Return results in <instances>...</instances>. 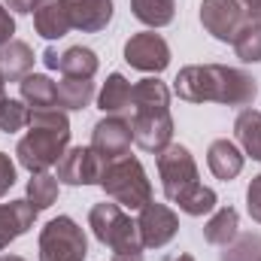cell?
<instances>
[{
    "mask_svg": "<svg viewBox=\"0 0 261 261\" xmlns=\"http://www.w3.org/2000/svg\"><path fill=\"white\" fill-rule=\"evenodd\" d=\"M173 94L189 103H228V107H249L258 97V82L225 64H192L182 67L173 79Z\"/></svg>",
    "mask_w": 261,
    "mask_h": 261,
    "instance_id": "1",
    "label": "cell"
},
{
    "mask_svg": "<svg viewBox=\"0 0 261 261\" xmlns=\"http://www.w3.org/2000/svg\"><path fill=\"white\" fill-rule=\"evenodd\" d=\"M130 134H134V143L146 152H161L170 146L173 140V116H170V88L149 76V79H140L130 91Z\"/></svg>",
    "mask_w": 261,
    "mask_h": 261,
    "instance_id": "2",
    "label": "cell"
},
{
    "mask_svg": "<svg viewBox=\"0 0 261 261\" xmlns=\"http://www.w3.org/2000/svg\"><path fill=\"white\" fill-rule=\"evenodd\" d=\"M70 146V119L61 107H43L31 110L28 134L18 140L15 155L18 164L31 173H46L52 164L61 161Z\"/></svg>",
    "mask_w": 261,
    "mask_h": 261,
    "instance_id": "3",
    "label": "cell"
},
{
    "mask_svg": "<svg viewBox=\"0 0 261 261\" xmlns=\"http://www.w3.org/2000/svg\"><path fill=\"white\" fill-rule=\"evenodd\" d=\"M158 176H161L167 200H173L186 216H203V213L216 210L219 197L213 189L200 186L197 164L186 146L170 143L167 149L158 152Z\"/></svg>",
    "mask_w": 261,
    "mask_h": 261,
    "instance_id": "4",
    "label": "cell"
},
{
    "mask_svg": "<svg viewBox=\"0 0 261 261\" xmlns=\"http://www.w3.org/2000/svg\"><path fill=\"white\" fill-rule=\"evenodd\" d=\"M88 228H91V234H94L103 246H110V249H113V255L143 252L137 222L130 219L128 213L116 203V200L94 203V206H91V213H88Z\"/></svg>",
    "mask_w": 261,
    "mask_h": 261,
    "instance_id": "5",
    "label": "cell"
},
{
    "mask_svg": "<svg viewBox=\"0 0 261 261\" xmlns=\"http://www.w3.org/2000/svg\"><path fill=\"white\" fill-rule=\"evenodd\" d=\"M100 189L119 206H128V210H143L152 200V182H149L143 164L137 158H130V155H122V158L107 164Z\"/></svg>",
    "mask_w": 261,
    "mask_h": 261,
    "instance_id": "6",
    "label": "cell"
},
{
    "mask_svg": "<svg viewBox=\"0 0 261 261\" xmlns=\"http://www.w3.org/2000/svg\"><path fill=\"white\" fill-rule=\"evenodd\" d=\"M85 255H88L85 231L70 216L46 222V228L40 231V261H85Z\"/></svg>",
    "mask_w": 261,
    "mask_h": 261,
    "instance_id": "7",
    "label": "cell"
},
{
    "mask_svg": "<svg viewBox=\"0 0 261 261\" xmlns=\"http://www.w3.org/2000/svg\"><path fill=\"white\" fill-rule=\"evenodd\" d=\"M107 173V161L91 146H73L67 149L58 161V182L67 186H100Z\"/></svg>",
    "mask_w": 261,
    "mask_h": 261,
    "instance_id": "8",
    "label": "cell"
},
{
    "mask_svg": "<svg viewBox=\"0 0 261 261\" xmlns=\"http://www.w3.org/2000/svg\"><path fill=\"white\" fill-rule=\"evenodd\" d=\"M200 24L219 43H234L237 31L246 24V9L240 0H203L200 3Z\"/></svg>",
    "mask_w": 261,
    "mask_h": 261,
    "instance_id": "9",
    "label": "cell"
},
{
    "mask_svg": "<svg viewBox=\"0 0 261 261\" xmlns=\"http://www.w3.org/2000/svg\"><path fill=\"white\" fill-rule=\"evenodd\" d=\"M137 231H140L143 249H161V246H167V243L176 237V231H179V216H176L167 203L149 200V203L140 210Z\"/></svg>",
    "mask_w": 261,
    "mask_h": 261,
    "instance_id": "10",
    "label": "cell"
},
{
    "mask_svg": "<svg viewBox=\"0 0 261 261\" xmlns=\"http://www.w3.org/2000/svg\"><path fill=\"white\" fill-rule=\"evenodd\" d=\"M125 61L134 70H143V73H161V70H167V64H170V46L155 31L134 34L128 43H125Z\"/></svg>",
    "mask_w": 261,
    "mask_h": 261,
    "instance_id": "11",
    "label": "cell"
},
{
    "mask_svg": "<svg viewBox=\"0 0 261 261\" xmlns=\"http://www.w3.org/2000/svg\"><path fill=\"white\" fill-rule=\"evenodd\" d=\"M130 143H134V134H130V122L122 116H107L100 119L94 130H91V149L110 164L122 155L130 152Z\"/></svg>",
    "mask_w": 261,
    "mask_h": 261,
    "instance_id": "12",
    "label": "cell"
},
{
    "mask_svg": "<svg viewBox=\"0 0 261 261\" xmlns=\"http://www.w3.org/2000/svg\"><path fill=\"white\" fill-rule=\"evenodd\" d=\"M70 24L82 34H97L113 18V0H67Z\"/></svg>",
    "mask_w": 261,
    "mask_h": 261,
    "instance_id": "13",
    "label": "cell"
},
{
    "mask_svg": "<svg viewBox=\"0 0 261 261\" xmlns=\"http://www.w3.org/2000/svg\"><path fill=\"white\" fill-rule=\"evenodd\" d=\"M37 210L31 206V200H9L0 203V249H6L12 240H18L21 234H28L34 228Z\"/></svg>",
    "mask_w": 261,
    "mask_h": 261,
    "instance_id": "14",
    "label": "cell"
},
{
    "mask_svg": "<svg viewBox=\"0 0 261 261\" xmlns=\"http://www.w3.org/2000/svg\"><path fill=\"white\" fill-rule=\"evenodd\" d=\"M34 28L46 40H61L73 28L70 12H67V0H40L34 6Z\"/></svg>",
    "mask_w": 261,
    "mask_h": 261,
    "instance_id": "15",
    "label": "cell"
},
{
    "mask_svg": "<svg viewBox=\"0 0 261 261\" xmlns=\"http://www.w3.org/2000/svg\"><path fill=\"white\" fill-rule=\"evenodd\" d=\"M206 164H210V170H213L216 179L231 182L243 170V152L231 140H213L210 149H206Z\"/></svg>",
    "mask_w": 261,
    "mask_h": 261,
    "instance_id": "16",
    "label": "cell"
},
{
    "mask_svg": "<svg viewBox=\"0 0 261 261\" xmlns=\"http://www.w3.org/2000/svg\"><path fill=\"white\" fill-rule=\"evenodd\" d=\"M130 91H134V85H130L122 73H110V79L103 82V88H100V94H97V107H100L107 116L130 119V107H134Z\"/></svg>",
    "mask_w": 261,
    "mask_h": 261,
    "instance_id": "17",
    "label": "cell"
},
{
    "mask_svg": "<svg viewBox=\"0 0 261 261\" xmlns=\"http://www.w3.org/2000/svg\"><path fill=\"white\" fill-rule=\"evenodd\" d=\"M34 67V49L21 40H9L0 46V76L6 82H21Z\"/></svg>",
    "mask_w": 261,
    "mask_h": 261,
    "instance_id": "18",
    "label": "cell"
},
{
    "mask_svg": "<svg viewBox=\"0 0 261 261\" xmlns=\"http://www.w3.org/2000/svg\"><path fill=\"white\" fill-rule=\"evenodd\" d=\"M18 91H21V100L31 107V110H43V107H58V88L49 76L43 73H28L21 82H18Z\"/></svg>",
    "mask_w": 261,
    "mask_h": 261,
    "instance_id": "19",
    "label": "cell"
},
{
    "mask_svg": "<svg viewBox=\"0 0 261 261\" xmlns=\"http://www.w3.org/2000/svg\"><path fill=\"white\" fill-rule=\"evenodd\" d=\"M237 228H240V216L234 206H219L210 222L203 225V240L213 243V246H228L234 237H237Z\"/></svg>",
    "mask_w": 261,
    "mask_h": 261,
    "instance_id": "20",
    "label": "cell"
},
{
    "mask_svg": "<svg viewBox=\"0 0 261 261\" xmlns=\"http://www.w3.org/2000/svg\"><path fill=\"white\" fill-rule=\"evenodd\" d=\"M55 88H58V107L61 110H85L94 100V82L91 79L64 76L61 82H55Z\"/></svg>",
    "mask_w": 261,
    "mask_h": 261,
    "instance_id": "21",
    "label": "cell"
},
{
    "mask_svg": "<svg viewBox=\"0 0 261 261\" xmlns=\"http://www.w3.org/2000/svg\"><path fill=\"white\" fill-rule=\"evenodd\" d=\"M234 134L243 146V152L252 158V161H261V113L258 110H243L234 122Z\"/></svg>",
    "mask_w": 261,
    "mask_h": 261,
    "instance_id": "22",
    "label": "cell"
},
{
    "mask_svg": "<svg viewBox=\"0 0 261 261\" xmlns=\"http://www.w3.org/2000/svg\"><path fill=\"white\" fill-rule=\"evenodd\" d=\"M58 70L73 79H91L97 73V55L85 46H70L58 58Z\"/></svg>",
    "mask_w": 261,
    "mask_h": 261,
    "instance_id": "23",
    "label": "cell"
},
{
    "mask_svg": "<svg viewBox=\"0 0 261 261\" xmlns=\"http://www.w3.org/2000/svg\"><path fill=\"white\" fill-rule=\"evenodd\" d=\"M130 12L137 21H143L149 28H164L173 21L176 0H130Z\"/></svg>",
    "mask_w": 261,
    "mask_h": 261,
    "instance_id": "24",
    "label": "cell"
},
{
    "mask_svg": "<svg viewBox=\"0 0 261 261\" xmlns=\"http://www.w3.org/2000/svg\"><path fill=\"white\" fill-rule=\"evenodd\" d=\"M28 200H31V206H34L37 213H40V210H49V206L58 200V176H52V173H31Z\"/></svg>",
    "mask_w": 261,
    "mask_h": 261,
    "instance_id": "25",
    "label": "cell"
},
{
    "mask_svg": "<svg viewBox=\"0 0 261 261\" xmlns=\"http://www.w3.org/2000/svg\"><path fill=\"white\" fill-rule=\"evenodd\" d=\"M231 46H234V52H237L240 61H246V64H258L261 61V24H255V21L246 18V24L237 31V37H234Z\"/></svg>",
    "mask_w": 261,
    "mask_h": 261,
    "instance_id": "26",
    "label": "cell"
},
{
    "mask_svg": "<svg viewBox=\"0 0 261 261\" xmlns=\"http://www.w3.org/2000/svg\"><path fill=\"white\" fill-rule=\"evenodd\" d=\"M31 122V107L24 100H12V97H3L0 100V130L6 134H15Z\"/></svg>",
    "mask_w": 261,
    "mask_h": 261,
    "instance_id": "27",
    "label": "cell"
},
{
    "mask_svg": "<svg viewBox=\"0 0 261 261\" xmlns=\"http://www.w3.org/2000/svg\"><path fill=\"white\" fill-rule=\"evenodd\" d=\"M222 261H261V237L258 234L234 237V240L225 246Z\"/></svg>",
    "mask_w": 261,
    "mask_h": 261,
    "instance_id": "28",
    "label": "cell"
},
{
    "mask_svg": "<svg viewBox=\"0 0 261 261\" xmlns=\"http://www.w3.org/2000/svg\"><path fill=\"white\" fill-rule=\"evenodd\" d=\"M246 210H249L252 222L261 225V173L252 176V182H249V189H246Z\"/></svg>",
    "mask_w": 261,
    "mask_h": 261,
    "instance_id": "29",
    "label": "cell"
},
{
    "mask_svg": "<svg viewBox=\"0 0 261 261\" xmlns=\"http://www.w3.org/2000/svg\"><path fill=\"white\" fill-rule=\"evenodd\" d=\"M15 186V164L6 152H0V197Z\"/></svg>",
    "mask_w": 261,
    "mask_h": 261,
    "instance_id": "30",
    "label": "cell"
},
{
    "mask_svg": "<svg viewBox=\"0 0 261 261\" xmlns=\"http://www.w3.org/2000/svg\"><path fill=\"white\" fill-rule=\"evenodd\" d=\"M12 34H15V18H12V12L0 3V46H3V43H9V40H12Z\"/></svg>",
    "mask_w": 261,
    "mask_h": 261,
    "instance_id": "31",
    "label": "cell"
},
{
    "mask_svg": "<svg viewBox=\"0 0 261 261\" xmlns=\"http://www.w3.org/2000/svg\"><path fill=\"white\" fill-rule=\"evenodd\" d=\"M6 3V9H12V12H34V6L40 3V0H3Z\"/></svg>",
    "mask_w": 261,
    "mask_h": 261,
    "instance_id": "32",
    "label": "cell"
},
{
    "mask_svg": "<svg viewBox=\"0 0 261 261\" xmlns=\"http://www.w3.org/2000/svg\"><path fill=\"white\" fill-rule=\"evenodd\" d=\"M58 58H61V55H58V49H52V46L43 52V64L49 67V70H58Z\"/></svg>",
    "mask_w": 261,
    "mask_h": 261,
    "instance_id": "33",
    "label": "cell"
},
{
    "mask_svg": "<svg viewBox=\"0 0 261 261\" xmlns=\"http://www.w3.org/2000/svg\"><path fill=\"white\" fill-rule=\"evenodd\" d=\"M240 3H243V9H246V12H252V9H258V6H261V0H240Z\"/></svg>",
    "mask_w": 261,
    "mask_h": 261,
    "instance_id": "34",
    "label": "cell"
},
{
    "mask_svg": "<svg viewBox=\"0 0 261 261\" xmlns=\"http://www.w3.org/2000/svg\"><path fill=\"white\" fill-rule=\"evenodd\" d=\"M167 261H195L189 252H179V255H173V258H167Z\"/></svg>",
    "mask_w": 261,
    "mask_h": 261,
    "instance_id": "35",
    "label": "cell"
},
{
    "mask_svg": "<svg viewBox=\"0 0 261 261\" xmlns=\"http://www.w3.org/2000/svg\"><path fill=\"white\" fill-rule=\"evenodd\" d=\"M0 261H24L21 255H0Z\"/></svg>",
    "mask_w": 261,
    "mask_h": 261,
    "instance_id": "36",
    "label": "cell"
},
{
    "mask_svg": "<svg viewBox=\"0 0 261 261\" xmlns=\"http://www.w3.org/2000/svg\"><path fill=\"white\" fill-rule=\"evenodd\" d=\"M3 82H6V79H3V76H0V100H3V97H6V94H3Z\"/></svg>",
    "mask_w": 261,
    "mask_h": 261,
    "instance_id": "37",
    "label": "cell"
}]
</instances>
